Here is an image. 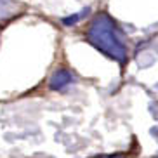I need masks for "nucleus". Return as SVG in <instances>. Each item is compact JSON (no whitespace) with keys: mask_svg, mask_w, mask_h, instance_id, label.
<instances>
[{"mask_svg":"<svg viewBox=\"0 0 158 158\" xmlns=\"http://www.w3.org/2000/svg\"><path fill=\"white\" fill-rule=\"evenodd\" d=\"M87 14H90V9L89 7H85L82 12H77V14H71V16H66V18L61 19V23L64 24V26H71V24H77L82 18H85Z\"/></svg>","mask_w":158,"mask_h":158,"instance_id":"obj_3","label":"nucleus"},{"mask_svg":"<svg viewBox=\"0 0 158 158\" xmlns=\"http://www.w3.org/2000/svg\"><path fill=\"white\" fill-rule=\"evenodd\" d=\"M87 40L99 52L111 57L113 61H118L120 64L127 61V47L122 40L115 21L106 12H101L92 19L87 31Z\"/></svg>","mask_w":158,"mask_h":158,"instance_id":"obj_1","label":"nucleus"},{"mask_svg":"<svg viewBox=\"0 0 158 158\" xmlns=\"http://www.w3.org/2000/svg\"><path fill=\"white\" fill-rule=\"evenodd\" d=\"M71 84H73V75H71V71L64 70V68L54 71L52 77H51V80H49L51 90H63V89H66Z\"/></svg>","mask_w":158,"mask_h":158,"instance_id":"obj_2","label":"nucleus"}]
</instances>
